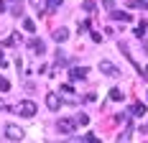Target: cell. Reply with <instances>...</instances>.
Segmentation results:
<instances>
[{
    "instance_id": "obj_1",
    "label": "cell",
    "mask_w": 148,
    "mask_h": 143,
    "mask_svg": "<svg viewBox=\"0 0 148 143\" xmlns=\"http://www.w3.org/2000/svg\"><path fill=\"white\" fill-rule=\"evenodd\" d=\"M13 110L21 115V118H33V115H36V105H33L31 100H23V102H18Z\"/></svg>"
},
{
    "instance_id": "obj_2",
    "label": "cell",
    "mask_w": 148,
    "mask_h": 143,
    "mask_svg": "<svg viewBox=\"0 0 148 143\" xmlns=\"http://www.w3.org/2000/svg\"><path fill=\"white\" fill-rule=\"evenodd\" d=\"M5 138H8V141H21V138H23V128H18V125H5Z\"/></svg>"
},
{
    "instance_id": "obj_3",
    "label": "cell",
    "mask_w": 148,
    "mask_h": 143,
    "mask_svg": "<svg viewBox=\"0 0 148 143\" xmlns=\"http://www.w3.org/2000/svg\"><path fill=\"white\" fill-rule=\"evenodd\" d=\"M28 49L33 51V54H38V56L46 51V46H44V41H41V38H31V41H28Z\"/></svg>"
},
{
    "instance_id": "obj_4",
    "label": "cell",
    "mask_w": 148,
    "mask_h": 143,
    "mask_svg": "<svg viewBox=\"0 0 148 143\" xmlns=\"http://www.w3.org/2000/svg\"><path fill=\"white\" fill-rule=\"evenodd\" d=\"M100 69H102L107 77H118L120 74V69L115 67V64H110V61H100Z\"/></svg>"
},
{
    "instance_id": "obj_5",
    "label": "cell",
    "mask_w": 148,
    "mask_h": 143,
    "mask_svg": "<svg viewBox=\"0 0 148 143\" xmlns=\"http://www.w3.org/2000/svg\"><path fill=\"white\" fill-rule=\"evenodd\" d=\"M56 128H59V133H72V130L77 128V120H59Z\"/></svg>"
},
{
    "instance_id": "obj_6",
    "label": "cell",
    "mask_w": 148,
    "mask_h": 143,
    "mask_svg": "<svg viewBox=\"0 0 148 143\" xmlns=\"http://www.w3.org/2000/svg\"><path fill=\"white\" fill-rule=\"evenodd\" d=\"M46 105H49L51 110H59V107H61V100H59V95L49 92V95H46Z\"/></svg>"
},
{
    "instance_id": "obj_7",
    "label": "cell",
    "mask_w": 148,
    "mask_h": 143,
    "mask_svg": "<svg viewBox=\"0 0 148 143\" xmlns=\"http://www.w3.org/2000/svg\"><path fill=\"white\" fill-rule=\"evenodd\" d=\"M87 67H74L72 72H69V77H72V79H84V77H87Z\"/></svg>"
},
{
    "instance_id": "obj_8",
    "label": "cell",
    "mask_w": 148,
    "mask_h": 143,
    "mask_svg": "<svg viewBox=\"0 0 148 143\" xmlns=\"http://www.w3.org/2000/svg\"><path fill=\"white\" fill-rule=\"evenodd\" d=\"M66 38H69V31H66V28H56V31H54V41H56V43H64Z\"/></svg>"
},
{
    "instance_id": "obj_9",
    "label": "cell",
    "mask_w": 148,
    "mask_h": 143,
    "mask_svg": "<svg viewBox=\"0 0 148 143\" xmlns=\"http://www.w3.org/2000/svg\"><path fill=\"white\" fill-rule=\"evenodd\" d=\"M130 113H133L135 118H140V115L146 113V105H143V102H135V105H133V110H130Z\"/></svg>"
},
{
    "instance_id": "obj_10",
    "label": "cell",
    "mask_w": 148,
    "mask_h": 143,
    "mask_svg": "<svg viewBox=\"0 0 148 143\" xmlns=\"http://www.w3.org/2000/svg\"><path fill=\"white\" fill-rule=\"evenodd\" d=\"M61 3H64V0H46V10H49V13H54Z\"/></svg>"
},
{
    "instance_id": "obj_11",
    "label": "cell",
    "mask_w": 148,
    "mask_h": 143,
    "mask_svg": "<svg viewBox=\"0 0 148 143\" xmlns=\"http://www.w3.org/2000/svg\"><path fill=\"white\" fill-rule=\"evenodd\" d=\"M110 100H115V102H118V100H123V92H120L118 87H112V89H110Z\"/></svg>"
},
{
    "instance_id": "obj_12",
    "label": "cell",
    "mask_w": 148,
    "mask_h": 143,
    "mask_svg": "<svg viewBox=\"0 0 148 143\" xmlns=\"http://www.w3.org/2000/svg\"><path fill=\"white\" fill-rule=\"evenodd\" d=\"M112 18H118V21H130V13H120V10H112Z\"/></svg>"
},
{
    "instance_id": "obj_13",
    "label": "cell",
    "mask_w": 148,
    "mask_h": 143,
    "mask_svg": "<svg viewBox=\"0 0 148 143\" xmlns=\"http://www.w3.org/2000/svg\"><path fill=\"white\" fill-rule=\"evenodd\" d=\"M10 3H13V15H21V13H23V10H21V3H23V0H10Z\"/></svg>"
},
{
    "instance_id": "obj_14",
    "label": "cell",
    "mask_w": 148,
    "mask_h": 143,
    "mask_svg": "<svg viewBox=\"0 0 148 143\" xmlns=\"http://www.w3.org/2000/svg\"><path fill=\"white\" fill-rule=\"evenodd\" d=\"M8 89H10V82L5 77H0V92H8Z\"/></svg>"
},
{
    "instance_id": "obj_15",
    "label": "cell",
    "mask_w": 148,
    "mask_h": 143,
    "mask_svg": "<svg viewBox=\"0 0 148 143\" xmlns=\"http://www.w3.org/2000/svg\"><path fill=\"white\" fill-rule=\"evenodd\" d=\"M23 28L26 31H36V23H33L31 18H26V21H23Z\"/></svg>"
},
{
    "instance_id": "obj_16",
    "label": "cell",
    "mask_w": 148,
    "mask_h": 143,
    "mask_svg": "<svg viewBox=\"0 0 148 143\" xmlns=\"http://www.w3.org/2000/svg\"><path fill=\"white\" fill-rule=\"evenodd\" d=\"M74 120H77V125H87V123H89V118H87V115H77Z\"/></svg>"
},
{
    "instance_id": "obj_17",
    "label": "cell",
    "mask_w": 148,
    "mask_h": 143,
    "mask_svg": "<svg viewBox=\"0 0 148 143\" xmlns=\"http://www.w3.org/2000/svg\"><path fill=\"white\" fill-rule=\"evenodd\" d=\"M143 33H146V21H140V23H138V31H135V36H138V38H140V36H143Z\"/></svg>"
},
{
    "instance_id": "obj_18",
    "label": "cell",
    "mask_w": 148,
    "mask_h": 143,
    "mask_svg": "<svg viewBox=\"0 0 148 143\" xmlns=\"http://www.w3.org/2000/svg\"><path fill=\"white\" fill-rule=\"evenodd\" d=\"M87 143H102V141H100L97 135H87Z\"/></svg>"
},
{
    "instance_id": "obj_19",
    "label": "cell",
    "mask_w": 148,
    "mask_h": 143,
    "mask_svg": "<svg viewBox=\"0 0 148 143\" xmlns=\"http://www.w3.org/2000/svg\"><path fill=\"white\" fill-rule=\"evenodd\" d=\"M64 143H84L82 138H72V141H64Z\"/></svg>"
},
{
    "instance_id": "obj_20",
    "label": "cell",
    "mask_w": 148,
    "mask_h": 143,
    "mask_svg": "<svg viewBox=\"0 0 148 143\" xmlns=\"http://www.w3.org/2000/svg\"><path fill=\"white\" fill-rule=\"evenodd\" d=\"M138 5L140 8H148V0H138Z\"/></svg>"
},
{
    "instance_id": "obj_21",
    "label": "cell",
    "mask_w": 148,
    "mask_h": 143,
    "mask_svg": "<svg viewBox=\"0 0 148 143\" xmlns=\"http://www.w3.org/2000/svg\"><path fill=\"white\" fill-rule=\"evenodd\" d=\"M3 10H5V0H0V13H3Z\"/></svg>"
},
{
    "instance_id": "obj_22",
    "label": "cell",
    "mask_w": 148,
    "mask_h": 143,
    "mask_svg": "<svg viewBox=\"0 0 148 143\" xmlns=\"http://www.w3.org/2000/svg\"><path fill=\"white\" fill-rule=\"evenodd\" d=\"M31 5H33V8H38V0H31Z\"/></svg>"
},
{
    "instance_id": "obj_23",
    "label": "cell",
    "mask_w": 148,
    "mask_h": 143,
    "mask_svg": "<svg viewBox=\"0 0 148 143\" xmlns=\"http://www.w3.org/2000/svg\"><path fill=\"white\" fill-rule=\"evenodd\" d=\"M0 64H3V51H0Z\"/></svg>"
},
{
    "instance_id": "obj_24",
    "label": "cell",
    "mask_w": 148,
    "mask_h": 143,
    "mask_svg": "<svg viewBox=\"0 0 148 143\" xmlns=\"http://www.w3.org/2000/svg\"><path fill=\"white\" fill-rule=\"evenodd\" d=\"M143 74H146V77H148V67H146V72H143Z\"/></svg>"
}]
</instances>
